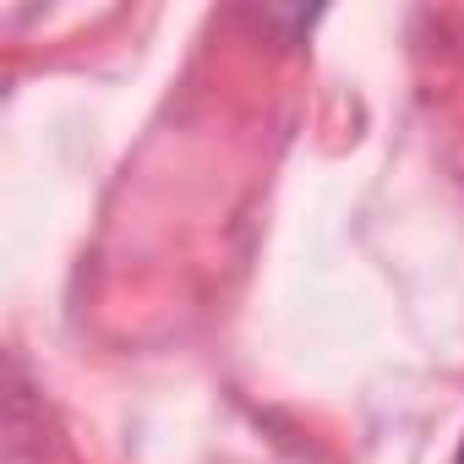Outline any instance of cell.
Returning a JSON list of instances; mask_svg holds the SVG:
<instances>
[{
  "instance_id": "1",
  "label": "cell",
  "mask_w": 464,
  "mask_h": 464,
  "mask_svg": "<svg viewBox=\"0 0 464 464\" xmlns=\"http://www.w3.org/2000/svg\"><path fill=\"white\" fill-rule=\"evenodd\" d=\"M453 464H464V442H459V459H453Z\"/></svg>"
}]
</instances>
